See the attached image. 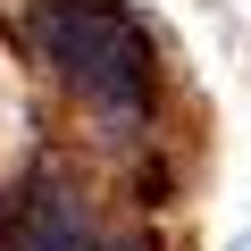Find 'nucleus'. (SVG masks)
<instances>
[{"label":"nucleus","instance_id":"nucleus-1","mask_svg":"<svg viewBox=\"0 0 251 251\" xmlns=\"http://www.w3.org/2000/svg\"><path fill=\"white\" fill-rule=\"evenodd\" d=\"M34 42L109 126H134L151 100V42L126 0H34Z\"/></svg>","mask_w":251,"mask_h":251},{"label":"nucleus","instance_id":"nucleus-2","mask_svg":"<svg viewBox=\"0 0 251 251\" xmlns=\"http://www.w3.org/2000/svg\"><path fill=\"white\" fill-rule=\"evenodd\" d=\"M0 243L9 251H143V243H126V234H109L67 184H50V176H34L9 209H0Z\"/></svg>","mask_w":251,"mask_h":251}]
</instances>
